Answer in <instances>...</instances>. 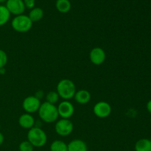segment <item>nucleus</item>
Returning <instances> with one entry per match:
<instances>
[{"label":"nucleus","instance_id":"nucleus-6","mask_svg":"<svg viewBox=\"0 0 151 151\" xmlns=\"http://www.w3.org/2000/svg\"><path fill=\"white\" fill-rule=\"evenodd\" d=\"M41 101L35 96H28L22 103V108L27 114H33L38 111L41 106Z\"/></svg>","mask_w":151,"mask_h":151},{"label":"nucleus","instance_id":"nucleus-5","mask_svg":"<svg viewBox=\"0 0 151 151\" xmlns=\"http://www.w3.org/2000/svg\"><path fill=\"white\" fill-rule=\"evenodd\" d=\"M74 129V125L69 119H60L56 122L55 125V132L60 137L70 135Z\"/></svg>","mask_w":151,"mask_h":151},{"label":"nucleus","instance_id":"nucleus-2","mask_svg":"<svg viewBox=\"0 0 151 151\" xmlns=\"http://www.w3.org/2000/svg\"><path fill=\"white\" fill-rule=\"evenodd\" d=\"M57 92L59 97L64 100L73 98L76 92V86L72 81L69 79H63L57 85Z\"/></svg>","mask_w":151,"mask_h":151},{"label":"nucleus","instance_id":"nucleus-19","mask_svg":"<svg viewBox=\"0 0 151 151\" xmlns=\"http://www.w3.org/2000/svg\"><path fill=\"white\" fill-rule=\"evenodd\" d=\"M59 97H59L57 91H50V92L47 93V96H46V100H47L46 102L55 105L58 101Z\"/></svg>","mask_w":151,"mask_h":151},{"label":"nucleus","instance_id":"nucleus-18","mask_svg":"<svg viewBox=\"0 0 151 151\" xmlns=\"http://www.w3.org/2000/svg\"><path fill=\"white\" fill-rule=\"evenodd\" d=\"M50 151H68L67 145L61 140H55L50 145Z\"/></svg>","mask_w":151,"mask_h":151},{"label":"nucleus","instance_id":"nucleus-17","mask_svg":"<svg viewBox=\"0 0 151 151\" xmlns=\"http://www.w3.org/2000/svg\"><path fill=\"white\" fill-rule=\"evenodd\" d=\"M10 13L5 5H0V27L4 26L8 22Z\"/></svg>","mask_w":151,"mask_h":151},{"label":"nucleus","instance_id":"nucleus-3","mask_svg":"<svg viewBox=\"0 0 151 151\" xmlns=\"http://www.w3.org/2000/svg\"><path fill=\"white\" fill-rule=\"evenodd\" d=\"M27 140L34 147H41L47 143V136L44 130L38 127H33L28 131Z\"/></svg>","mask_w":151,"mask_h":151},{"label":"nucleus","instance_id":"nucleus-29","mask_svg":"<svg viewBox=\"0 0 151 151\" xmlns=\"http://www.w3.org/2000/svg\"><path fill=\"white\" fill-rule=\"evenodd\" d=\"M150 122H151V119H150Z\"/></svg>","mask_w":151,"mask_h":151},{"label":"nucleus","instance_id":"nucleus-16","mask_svg":"<svg viewBox=\"0 0 151 151\" xmlns=\"http://www.w3.org/2000/svg\"><path fill=\"white\" fill-rule=\"evenodd\" d=\"M28 16L32 22V23L38 22L44 17V10L40 7H33L32 9H31Z\"/></svg>","mask_w":151,"mask_h":151},{"label":"nucleus","instance_id":"nucleus-23","mask_svg":"<svg viewBox=\"0 0 151 151\" xmlns=\"http://www.w3.org/2000/svg\"><path fill=\"white\" fill-rule=\"evenodd\" d=\"M147 106V111H148L150 114H151V100H149V101L147 102V106Z\"/></svg>","mask_w":151,"mask_h":151},{"label":"nucleus","instance_id":"nucleus-7","mask_svg":"<svg viewBox=\"0 0 151 151\" xmlns=\"http://www.w3.org/2000/svg\"><path fill=\"white\" fill-rule=\"evenodd\" d=\"M93 112L96 116L100 119H104L108 117L111 113V106L107 102L100 101L94 106Z\"/></svg>","mask_w":151,"mask_h":151},{"label":"nucleus","instance_id":"nucleus-12","mask_svg":"<svg viewBox=\"0 0 151 151\" xmlns=\"http://www.w3.org/2000/svg\"><path fill=\"white\" fill-rule=\"evenodd\" d=\"M74 98L79 104L85 105L91 100V94L87 90L81 89L75 92Z\"/></svg>","mask_w":151,"mask_h":151},{"label":"nucleus","instance_id":"nucleus-4","mask_svg":"<svg viewBox=\"0 0 151 151\" xmlns=\"http://www.w3.org/2000/svg\"><path fill=\"white\" fill-rule=\"evenodd\" d=\"M32 22L27 15L16 16L11 22V26L18 32H27L30 30L32 27Z\"/></svg>","mask_w":151,"mask_h":151},{"label":"nucleus","instance_id":"nucleus-15","mask_svg":"<svg viewBox=\"0 0 151 151\" xmlns=\"http://www.w3.org/2000/svg\"><path fill=\"white\" fill-rule=\"evenodd\" d=\"M72 4L69 0H57L55 7L58 11L61 13H67L71 10Z\"/></svg>","mask_w":151,"mask_h":151},{"label":"nucleus","instance_id":"nucleus-22","mask_svg":"<svg viewBox=\"0 0 151 151\" xmlns=\"http://www.w3.org/2000/svg\"><path fill=\"white\" fill-rule=\"evenodd\" d=\"M24 5L27 8L32 9L35 6V0H23Z\"/></svg>","mask_w":151,"mask_h":151},{"label":"nucleus","instance_id":"nucleus-27","mask_svg":"<svg viewBox=\"0 0 151 151\" xmlns=\"http://www.w3.org/2000/svg\"><path fill=\"white\" fill-rule=\"evenodd\" d=\"M150 141L151 142V137H150Z\"/></svg>","mask_w":151,"mask_h":151},{"label":"nucleus","instance_id":"nucleus-24","mask_svg":"<svg viewBox=\"0 0 151 151\" xmlns=\"http://www.w3.org/2000/svg\"><path fill=\"white\" fill-rule=\"evenodd\" d=\"M4 135H3L2 133L0 132V145H1L3 144V142H4Z\"/></svg>","mask_w":151,"mask_h":151},{"label":"nucleus","instance_id":"nucleus-21","mask_svg":"<svg viewBox=\"0 0 151 151\" xmlns=\"http://www.w3.org/2000/svg\"><path fill=\"white\" fill-rule=\"evenodd\" d=\"M7 55L4 50H0V69L4 67L7 63Z\"/></svg>","mask_w":151,"mask_h":151},{"label":"nucleus","instance_id":"nucleus-10","mask_svg":"<svg viewBox=\"0 0 151 151\" xmlns=\"http://www.w3.org/2000/svg\"><path fill=\"white\" fill-rule=\"evenodd\" d=\"M106 58V54L104 50L100 47H94L89 53V59L93 64L100 66L103 64Z\"/></svg>","mask_w":151,"mask_h":151},{"label":"nucleus","instance_id":"nucleus-11","mask_svg":"<svg viewBox=\"0 0 151 151\" xmlns=\"http://www.w3.org/2000/svg\"><path fill=\"white\" fill-rule=\"evenodd\" d=\"M19 124L24 129H31L35 125V119L30 114H24L19 116Z\"/></svg>","mask_w":151,"mask_h":151},{"label":"nucleus","instance_id":"nucleus-8","mask_svg":"<svg viewBox=\"0 0 151 151\" xmlns=\"http://www.w3.org/2000/svg\"><path fill=\"white\" fill-rule=\"evenodd\" d=\"M58 112L61 119H69L75 112L73 104L69 100H63L58 106Z\"/></svg>","mask_w":151,"mask_h":151},{"label":"nucleus","instance_id":"nucleus-14","mask_svg":"<svg viewBox=\"0 0 151 151\" xmlns=\"http://www.w3.org/2000/svg\"><path fill=\"white\" fill-rule=\"evenodd\" d=\"M135 151H151V142L148 139H141L136 142Z\"/></svg>","mask_w":151,"mask_h":151},{"label":"nucleus","instance_id":"nucleus-26","mask_svg":"<svg viewBox=\"0 0 151 151\" xmlns=\"http://www.w3.org/2000/svg\"><path fill=\"white\" fill-rule=\"evenodd\" d=\"M7 0H0V4H1V3H4V2H6Z\"/></svg>","mask_w":151,"mask_h":151},{"label":"nucleus","instance_id":"nucleus-13","mask_svg":"<svg viewBox=\"0 0 151 151\" xmlns=\"http://www.w3.org/2000/svg\"><path fill=\"white\" fill-rule=\"evenodd\" d=\"M67 147L68 151H88L86 143L81 139L72 140Z\"/></svg>","mask_w":151,"mask_h":151},{"label":"nucleus","instance_id":"nucleus-28","mask_svg":"<svg viewBox=\"0 0 151 151\" xmlns=\"http://www.w3.org/2000/svg\"><path fill=\"white\" fill-rule=\"evenodd\" d=\"M0 128H1V125H0Z\"/></svg>","mask_w":151,"mask_h":151},{"label":"nucleus","instance_id":"nucleus-9","mask_svg":"<svg viewBox=\"0 0 151 151\" xmlns=\"http://www.w3.org/2000/svg\"><path fill=\"white\" fill-rule=\"evenodd\" d=\"M5 7L10 14L15 16L23 14L26 8L23 0H7L6 1Z\"/></svg>","mask_w":151,"mask_h":151},{"label":"nucleus","instance_id":"nucleus-20","mask_svg":"<svg viewBox=\"0 0 151 151\" xmlns=\"http://www.w3.org/2000/svg\"><path fill=\"white\" fill-rule=\"evenodd\" d=\"M19 149V151H33L34 147L28 140H27L20 143Z\"/></svg>","mask_w":151,"mask_h":151},{"label":"nucleus","instance_id":"nucleus-25","mask_svg":"<svg viewBox=\"0 0 151 151\" xmlns=\"http://www.w3.org/2000/svg\"><path fill=\"white\" fill-rule=\"evenodd\" d=\"M4 73H5V69H4V67L1 68L0 69V75H4Z\"/></svg>","mask_w":151,"mask_h":151},{"label":"nucleus","instance_id":"nucleus-1","mask_svg":"<svg viewBox=\"0 0 151 151\" xmlns=\"http://www.w3.org/2000/svg\"><path fill=\"white\" fill-rule=\"evenodd\" d=\"M38 112L41 120L46 123L56 122L59 116L57 106L47 102L41 103Z\"/></svg>","mask_w":151,"mask_h":151}]
</instances>
